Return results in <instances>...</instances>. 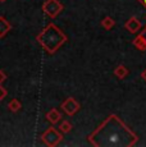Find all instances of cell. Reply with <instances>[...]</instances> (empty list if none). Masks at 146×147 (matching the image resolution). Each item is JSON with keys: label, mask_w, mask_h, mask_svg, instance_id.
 Segmentation results:
<instances>
[{"label": "cell", "mask_w": 146, "mask_h": 147, "mask_svg": "<svg viewBox=\"0 0 146 147\" xmlns=\"http://www.w3.org/2000/svg\"><path fill=\"white\" fill-rule=\"evenodd\" d=\"M62 118V114L58 111L57 109H51L50 111L46 113V119L50 121L51 124H57L59 120H60Z\"/></svg>", "instance_id": "52a82bcc"}, {"label": "cell", "mask_w": 146, "mask_h": 147, "mask_svg": "<svg viewBox=\"0 0 146 147\" xmlns=\"http://www.w3.org/2000/svg\"><path fill=\"white\" fill-rule=\"evenodd\" d=\"M4 1H7V0H0V3H4Z\"/></svg>", "instance_id": "ac0fdd59"}, {"label": "cell", "mask_w": 146, "mask_h": 147, "mask_svg": "<svg viewBox=\"0 0 146 147\" xmlns=\"http://www.w3.org/2000/svg\"><path fill=\"white\" fill-rule=\"evenodd\" d=\"M8 107H9L10 111L17 113V111H19V109L22 107V104L19 102V100H17V98H13V100L9 101V104H8Z\"/></svg>", "instance_id": "8fae6325"}, {"label": "cell", "mask_w": 146, "mask_h": 147, "mask_svg": "<svg viewBox=\"0 0 146 147\" xmlns=\"http://www.w3.org/2000/svg\"><path fill=\"white\" fill-rule=\"evenodd\" d=\"M114 24H116V22H114V19L112 18V17H105V18L101 21V26L108 31L112 30V28L114 27Z\"/></svg>", "instance_id": "7c38bea8"}, {"label": "cell", "mask_w": 146, "mask_h": 147, "mask_svg": "<svg viewBox=\"0 0 146 147\" xmlns=\"http://www.w3.org/2000/svg\"><path fill=\"white\" fill-rule=\"evenodd\" d=\"M141 78H142V80H144V81L146 82V69L142 70V73H141Z\"/></svg>", "instance_id": "2e32d148"}, {"label": "cell", "mask_w": 146, "mask_h": 147, "mask_svg": "<svg viewBox=\"0 0 146 147\" xmlns=\"http://www.w3.org/2000/svg\"><path fill=\"white\" fill-rule=\"evenodd\" d=\"M41 140L46 146L49 147H55L63 140V136L59 131H57L55 128H49L41 134Z\"/></svg>", "instance_id": "3957f363"}, {"label": "cell", "mask_w": 146, "mask_h": 147, "mask_svg": "<svg viewBox=\"0 0 146 147\" xmlns=\"http://www.w3.org/2000/svg\"><path fill=\"white\" fill-rule=\"evenodd\" d=\"M141 27H142L141 22H140L136 17H131V18L124 23V28L130 31L131 33H137L140 30H141Z\"/></svg>", "instance_id": "8992f818"}, {"label": "cell", "mask_w": 146, "mask_h": 147, "mask_svg": "<svg viewBox=\"0 0 146 147\" xmlns=\"http://www.w3.org/2000/svg\"><path fill=\"white\" fill-rule=\"evenodd\" d=\"M7 95H8V91L4 88V87H1V86H0V101H1V100H4V98L7 97Z\"/></svg>", "instance_id": "5bb4252c"}, {"label": "cell", "mask_w": 146, "mask_h": 147, "mask_svg": "<svg viewBox=\"0 0 146 147\" xmlns=\"http://www.w3.org/2000/svg\"><path fill=\"white\" fill-rule=\"evenodd\" d=\"M60 132H63V133H69V132L72 131V124L69 123L68 120H63L60 123Z\"/></svg>", "instance_id": "4fadbf2b"}, {"label": "cell", "mask_w": 146, "mask_h": 147, "mask_svg": "<svg viewBox=\"0 0 146 147\" xmlns=\"http://www.w3.org/2000/svg\"><path fill=\"white\" fill-rule=\"evenodd\" d=\"M5 80H7V74H5V72L4 70H1L0 69V84L3 83V82H4Z\"/></svg>", "instance_id": "9a60e30c"}, {"label": "cell", "mask_w": 146, "mask_h": 147, "mask_svg": "<svg viewBox=\"0 0 146 147\" xmlns=\"http://www.w3.org/2000/svg\"><path fill=\"white\" fill-rule=\"evenodd\" d=\"M137 1H140V3H141V4L144 5L145 8H146V0H137Z\"/></svg>", "instance_id": "e0dca14e"}, {"label": "cell", "mask_w": 146, "mask_h": 147, "mask_svg": "<svg viewBox=\"0 0 146 147\" xmlns=\"http://www.w3.org/2000/svg\"><path fill=\"white\" fill-rule=\"evenodd\" d=\"M139 137L117 115H110L89 136L94 146H133Z\"/></svg>", "instance_id": "6da1fadb"}, {"label": "cell", "mask_w": 146, "mask_h": 147, "mask_svg": "<svg viewBox=\"0 0 146 147\" xmlns=\"http://www.w3.org/2000/svg\"><path fill=\"white\" fill-rule=\"evenodd\" d=\"M36 40L49 54H54L64 42H67V36L55 24L50 23L39 33Z\"/></svg>", "instance_id": "7a4b0ae2"}, {"label": "cell", "mask_w": 146, "mask_h": 147, "mask_svg": "<svg viewBox=\"0 0 146 147\" xmlns=\"http://www.w3.org/2000/svg\"><path fill=\"white\" fill-rule=\"evenodd\" d=\"M10 23L4 18V17H0V37H4L8 32L10 31Z\"/></svg>", "instance_id": "9c48e42d"}, {"label": "cell", "mask_w": 146, "mask_h": 147, "mask_svg": "<svg viewBox=\"0 0 146 147\" xmlns=\"http://www.w3.org/2000/svg\"><path fill=\"white\" fill-rule=\"evenodd\" d=\"M145 31H146V28H145Z\"/></svg>", "instance_id": "d6986e66"}, {"label": "cell", "mask_w": 146, "mask_h": 147, "mask_svg": "<svg viewBox=\"0 0 146 147\" xmlns=\"http://www.w3.org/2000/svg\"><path fill=\"white\" fill-rule=\"evenodd\" d=\"M133 46L136 47L137 50H141V51H145L146 50V38L145 36L142 35H139L136 38L133 40Z\"/></svg>", "instance_id": "ba28073f"}, {"label": "cell", "mask_w": 146, "mask_h": 147, "mask_svg": "<svg viewBox=\"0 0 146 147\" xmlns=\"http://www.w3.org/2000/svg\"><path fill=\"white\" fill-rule=\"evenodd\" d=\"M80 107H81L80 102H78V101H76L73 97H68L63 104H62V109H63L64 113H66L67 115H69V117L74 115L76 113L80 110Z\"/></svg>", "instance_id": "5b68a950"}, {"label": "cell", "mask_w": 146, "mask_h": 147, "mask_svg": "<svg viewBox=\"0 0 146 147\" xmlns=\"http://www.w3.org/2000/svg\"><path fill=\"white\" fill-rule=\"evenodd\" d=\"M63 10V4L59 0H46L43 5V12L50 18H55Z\"/></svg>", "instance_id": "277c9868"}, {"label": "cell", "mask_w": 146, "mask_h": 147, "mask_svg": "<svg viewBox=\"0 0 146 147\" xmlns=\"http://www.w3.org/2000/svg\"><path fill=\"white\" fill-rule=\"evenodd\" d=\"M114 76L117 78H119V80H123V78H126L128 76V69L124 65H118L114 69Z\"/></svg>", "instance_id": "30bf717a"}]
</instances>
